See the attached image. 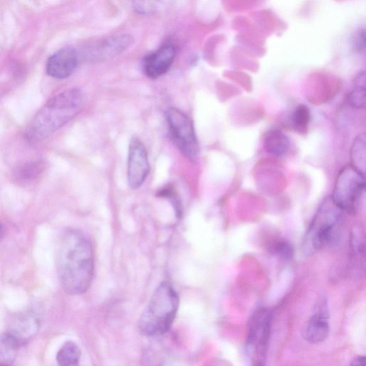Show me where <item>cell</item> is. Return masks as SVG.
<instances>
[{
	"mask_svg": "<svg viewBox=\"0 0 366 366\" xmlns=\"http://www.w3.org/2000/svg\"><path fill=\"white\" fill-rule=\"evenodd\" d=\"M57 272L64 291L70 295L85 293L94 279L93 246L79 231L66 230L57 249Z\"/></svg>",
	"mask_w": 366,
	"mask_h": 366,
	"instance_id": "6da1fadb",
	"label": "cell"
},
{
	"mask_svg": "<svg viewBox=\"0 0 366 366\" xmlns=\"http://www.w3.org/2000/svg\"><path fill=\"white\" fill-rule=\"evenodd\" d=\"M85 103L83 92L70 89L50 99L28 125L26 136L30 140L48 138L75 118Z\"/></svg>",
	"mask_w": 366,
	"mask_h": 366,
	"instance_id": "7a4b0ae2",
	"label": "cell"
},
{
	"mask_svg": "<svg viewBox=\"0 0 366 366\" xmlns=\"http://www.w3.org/2000/svg\"><path fill=\"white\" fill-rule=\"evenodd\" d=\"M179 307V297L167 282L162 283L154 292L142 314L138 328L145 336H158L171 327Z\"/></svg>",
	"mask_w": 366,
	"mask_h": 366,
	"instance_id": "3957f363",
	"label": "cell"
},
{
	"mask_svg": "<svg viewBox=\"0 0 366 366\" xmlns=\"http://www.w3.org/2000/svg\"><path fill=\"white\" fill-rule=\"evenodd\" d=\"M365 192V174L352 165H348L339 172L331 197L343 211L355 214L359 209Z\"/></svg>",
	"mask_w": 366,
	"mask_h": 366,
	"instance_id": "277c9868",
	"label": "cell"
},
{
	"mask_svg": "<svg viewBox=\"0 0 366 366\" xmlns=\"http://www.w3.org/2000/svg\"><path fill=\"white\" fill-rule=\"evenodd\" d=\"M166 119L174 145L187 158L196 160L199 145L192 118L179 109L170 108L166 112Z\"/></svg>",
	"mask_w": 366,
	"mask_h": 366,
	"instance_id": "5b68a950",
	"label": "cell"
},
{
	"mask_svg": "<svg viewBox=\"0 0 366 366\" xmlns=\"http://www.w3.org/2000/svg\"><path fill=\"white\" fill-rule=\"evenodd\" d=\"M343 211L331 197L326 198L321 205L309 230L312 247L320 250L331 243L334 238L335 226Z\"/></svg>",
	"mask_w": 366,
	"mask_h": 366,
	"instance_id": "8992f818",
	"label": "cell"
},
{
	"mask_svg": "<svg viewBox=\"0 0 366 366\" xmlns=\"http://www.w3.org/2000/svg\"><path fill=\"white\" fill-rule=\"evenodd\" d=\"M271 322V314L264 309L257 310L250 321L247 349L257 365L265 360Z\"/></svg>",
	"mask_w": 366,
	"mask_h": 366,
	"instance_id": "52a82bcc",
	"label": "cell"
},
{
	"mask_svg": "<svg viewBox=\"0 0 366 366\" xmlns=\"http://www.w3.org/2000/svg\"><path fill=\"white\" fill-rule=\"evenodd\" d=\"M150 163L147 150L138 139H133L129 146L128 181L132 189H138L145 182L149 172Z\"/></svg>",
	"mask_w": 366,
	"mask_h": 366,
	"instance_id": "ba28073f",
	"label": "cell"
},
{
	"mask_svg": "<svg viewBox=\"0 0 366 366\" xmlns=\"http://www.w3.org/2000/svg\"><path fill=\"white\" fill-rule=\"evenodd\" d=\"M40 327L38 316L33 312L26 311L12 318L7 333L22 347L35 337Z\"/></svg>",
	"mask_w": 366,
	"mask_h": 366,
	"instance_id": "9c48e42d",
	"label": "cell"
},
{
	"mask_svg": "<svg viewBox=\"0 0 366 366\" xmlns=\"http://www.w3.org/2000/svg\"><path fill=\"white\" fill-rule=\"evenodd\" d=\"M175 48L168 44L146 56L143 60V70L145 74L156 79L165 74L173 63Z\"/></svg>",
	"mask_w": 366,
	"mask_h": 366,
	"instance_id": "30bf717a",
	"label": "cell"
},
{
	"mask_svg": "<svg viewBox=\"0 0 366 366\" xmlns=\"http://www.w3.org/2000/svg\"><path fill=\"white\" fill-rule=\"evenodd\" d=\"M77 61V55L73 48L69 47L63 48L48 60L47 73L56 79L67 78L76 70Z\"/></svg>",
	"mask_w": 366,
	"mask_h": 366,
	"instance_id": "8fae6325",
	"label": "cell"
},
{
	"mask_svg": "<svg viewBox=\"0 0 366 366\" xmlns=\"http://www.w3.org/2000/svg\"><path fill=\"white\" fill-rule=\"evenodd\" d=\"M328 317L316 314L304 325L302 331L304 338L311 343H320L328 336L330 328Z\"/></svg>",
	"mask_w": 366,
	"mask_h": 366,
	"instance_id": "7c38bea8",
	"label": "cell"
},
{
	"mask_svg": "<svg viewBox=\"0 0 366 366\" xmlns=\"http://www.w3.org/2000/svg\"><path fill=\"white\" fill-rule=\"evenodd\" d=\"M133 43V39L128 35H122L107 39L95 47L92 52L95 58L106 59L123 52Z\"/></svg>",
	"mask_w": 366,
	"mask_h": 366,
	"instance_id": "4fadbf2b",
	"label": "cell"
},
{
	"mask_svg": "<svg viewBox=\"0 0 366 366\" xmlns=\"http://www.w3.org/2000/svg\"><path fill=\"white\" fill-rule=\"evenodd\" d=\"M289 138L279 130L267 131L263 138L265 150L274 157L284 156L290 149Z\"/></svg>",
	"mask_w": 366,
	"mask_h": 366,
	"instance_id": "5bb4252c",
	"label": "cell"
},
{
	"mask_svg": "<svg viewBox=\"0 0 366 366\" xmlns=\"http://www.w3.org/2000/svg\"><path fill=\"white\" fill-rule=\"evenodd\" d=\"M20 348V345L7 332L0 335V365L13 364Z\"/></svg>",
	"mask_w": 366,
	"mask_h": 366,
	"instance_id": "9a60e30c",
	"label": "cell"
},
{
	"mask_svg": "<svg viewBox=\"0 0 366 366\" xmlns=\"http://www.w3.org/2000/svg\"><path fill=\"white\" fill-rule=\"evenodd\" d=\"M81 356L79 347L73 341H67L57 354V362L62 366L77 365Z\"/></svg>",
	"mask_w": 366,
	"mask_h": 366,
	"instance_id": "2e32d148",
	"label": "cell"
},
{
	"mask_svg": "<svg viewBox=\"0 0 366 366\" xmlns=\"http://www.w3.org/2000/svg\"><path fill=\"white\" fill-rule=\"evenodd\" d=\"M352 165L362 173L365 170V137L360 135L355 140L351 152Z\"/></svg>",
	"mask_w": 366,
	"mask_h": 366,
	"instance_id": "e0dca14e",
	"label": "cell"
},
{
	"mask_svg": "<svg viewBox=\"0 0 366 366\" xmlns=\"http://www.w3.org/2000/svg\"><path fill=\"white\" fill-rule=\"evenodd\" d=\"M310 109L305 105H299L295 109L292 116L294 130L301 134L306 133L311 121Z\"/></svg>",
	"mask_w": 366,
	"mask_h": 366,
	"instance_id": "ac0fdd59",
	"label": "cell"
},
{
	"mask_svg": "<svg viewBox=\"0 0 366 366\" xmlns=\"http://www.w3.org/2000/svg\"><path fill=\"white\" fill-rule=\"evenodd\" d=\"M43 168L41 162H27L17 169L15 175L19 181L28 182L36 179L42 173Z\"/></svg>",
	"mask_w": 366,
	"mask_h": 366,
	"instance_id": "d6986e66",
	"label": "cell"
},
{
	"mask_svg": "<svg viewBox=\"0 0 366 366\" xmlns=\"http://www.w3.org/2000/svg\"><path fill=\"white\" fill-rule=\"evenodd\" d=\"M348 103L355 109H361L365 107V85H355L354 89L348 96Z\"/></svg>",
	"mask_w": 366,
	"mask_h": 366,
	"instance_id": "ffe728a7",
	"label": "cell"
},
{
	"mask_svg": "<svg viewBox=\"0 0 366 366\" xmlns=\"http://www.w3.org/2000/svg\"><path fill=\"white\" fill-rule=\"evenodd\" d=\"M272 252L279 257L289 260L293 258L294 250L292 245L286 241H280L272 246Z\"/></svg>",
	"mask_w": 366,
	"mask_h": 366,
	"instance_id": "44dd1931",
	"label": "cell"
},
{
	"mask_svg": "<svg viewBox=\"0 0 366 366\" xmlns=\"http://www.w3.org/2000/svg\"><path fill=\"white\" fill-rule=\"evenodd\" d=\"M135 8L140 13H152L156 8L155 0H135Z\"/></svg>",
	"mask_w": 366,
	"mask_h": 366,
	"instance_id": "7402d4cb",
	"label": "cell"
},
{
	"mask_svg": "<svg viewBox=\"0 0 366 366\" xmlns=\"http://www.w3.org/2000/svg\"><path fill=\"white\" fill-rule=\"evenodd\" d=\"M365 364H366L365 357V356H357L352 360L350 365H353V366L363 365V366H365Z\"/></svg>",
	"mask_w": 366,
	"mask_h": 366,
	"instance_id": "603a6c76",
	"label": "cell"
},
{
	"mask_svg": "<svg viewBox=\"0 0 366 366\" xmlns=\"http://www.w3.org/2000/svg\"><path fill=\"white\" fill-rule=\"evenodd\" d=\"M5 234V228L2 224H0V241L2 240Z\"/></svg>",
	"mask_w": 366,
	"mask_h": 366,
	"instance_id": "cb8c5ba5",
	"label": "cell"
}]
</instances>
